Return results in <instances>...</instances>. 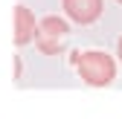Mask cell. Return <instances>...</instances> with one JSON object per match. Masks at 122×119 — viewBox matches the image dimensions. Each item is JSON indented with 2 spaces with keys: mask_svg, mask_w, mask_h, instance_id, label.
Masks as SVG:
<instances>
[{
  "mask_svg": "<svg viewBox=\"0 0 122 119\" xmlns=\"http://www.w3.org/2000/svg\"><path fill=\"white\" fill-rule=\"evenodd\" d=\"M70 64L79 73V79L90 87H108L116 79V61L105 50H76L70 55Z\"/></svg>",
  "mask_w": 122,
  "mask_h": 119,
  "instance_id": "6da1fadb",
  "label": "cell"
},
{
  "mask_svg": "<svg viewBox=\"0 0 122 119\" xmlns=\"http://www.w3.org/2000/svg\"><path fill=\"white\" fill-rule=\"evenodd\" d=\"M67 38H70V23L58 15H47L44 20L35 23V47L44 55H61L67 47Z\"/></svg>",
  "mask_w": 122,
  "mask_h": 119,
  "instance_id": "7a4b0ae2",
  "label": "cell"
},
{
  "mask_svg": "<svg viewBox=\"0 0 122 119\" xmlns=\"http://www.w3.org/2000/svg\"><path fill=\"white\" fill-rule=\"evenodd\" d=\"M61 9H64V15L79 23V26H90L99 20V15L105 9L102 0H61Z\"/></svg>",
  "mask_w": 122,
  "mask_h": 119,
  "instance_id": "3957f363",
  "label": "cell"
},
{
  "mask_svg": "<svg viewBox=\"0 0 122 119\" xmlns=\"http://www.w3.org/2000/svg\"><path fill=\"white\" fill-rule=\"evenodd\" d=\"M15 32H12V41H15V47H26L29 41L35 38V15H32V9L29 6H15Z\"/></svg>",
  "mask_w": 122,
  "mask_h": 119,
  "instance_id": "277c9868",
  "label": "cell"
},
{
  "mask_svg": "<svg viewBox=\"0 0 122 119\" xmlns=\"http://www.w3.org/2000/svg\"><path fill=\"white\" fill-rule=\"evenodd\" d=\"M116 58L122 61V35H119V41H116Z\"/></svg>",
  "mask_w": 122,
  "mask_h": 119,
  "instance_id": "5b68a950",
  "label": "cell"
},
{
  "mask_svg": "<svg viewBox=\"0 0 122 119\" xmlns=\"http://www.w3.org/2000/svg\"><path fill=\"white\" fill-rule=\"evenodd\" d=\"M116 3H122V0H116Z\"/></svg>",
  "mask_w": 122,
  "mask_h": 119,
  "instance_id": "8992f818",
  "label": "cell"
}]
</instances>
